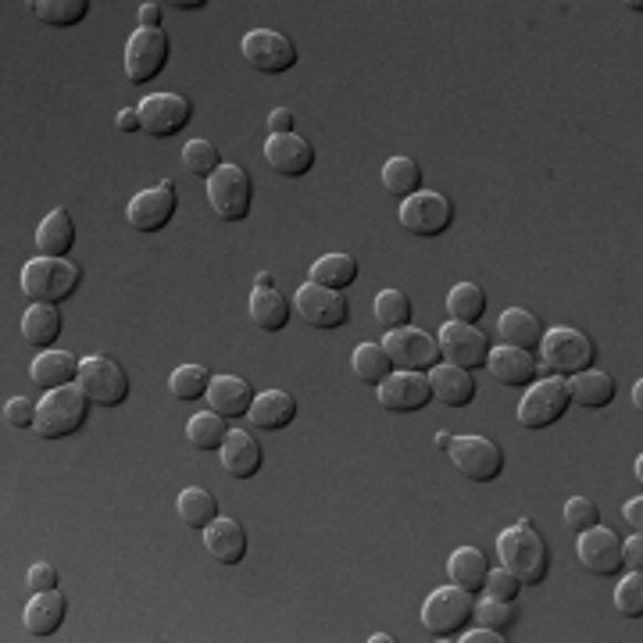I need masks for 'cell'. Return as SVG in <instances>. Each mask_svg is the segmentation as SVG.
I'll use <instances>...</instances> for the list:
<instances>
[{"label": "cell", "mask_w": 643, "mask_h": 643, "mask_svg": "<svg viewBox=\"0 0 643 643\" xmlns=\"http://www.w3.org/2000/svg\"><path fill=\"white\" fill-rule=\"evenodd\" d=\"M169 8H180V11H197V8H207L204 0H175V4H169Z\"/></svg>", "instance_id": "obj_57"}, {"label": "cell", "mask_w": 643, "mask_h": 643, "mask_svg": "<svg viewBox=\"0 0 643 643\" xmlns=\"http://www.w3.org/2000/svg\"><path fill=\"white\" fill-rule=\"evenodd\" d=\"M382 350L390 354L397 372H429V368L440 365V358H443L440 344L432 340L426 329H415V326L386 333Z\"/></svg>", "instance_id": "obj_9"}, {"label": "cell", "mask_w": 643, "mask_h": 643, "mask_svg": "<svg viewBox=\"0 0 643 643\" xmlns=\"http://www.w3.org/2000/svg\"><path fill=\"white\" fill-rule=\"evenodd\" d=\"M294 125H297V119H294V111H289V108L272 111V119H268L272 136H289V133H294Z\"/></svg>", "instance_id": "obj_52"}, {"label": "cell", "mask_w": 643, "mask_h": 643, "mask_svg": "<svg viewBox=\"0 0 643 643\" xmlns=\"http://www.w3.org/2000/svg\"><path fill=\"white\" fill-rule=\"evenodd\" d=\"M254 397L257 394L251 390V382L239 376H215L207 386V405L222 418H247Z\"/></svg>", "instance_id": "obj_25"}, {"label": "cell", "mask_w": 643, "mask_h": 643, "mask_svg": "<svg viewBox=\"0 0 643 643\" xmlns=\"http://www.w3.org/2000/svg\"><path fill=\"white\" fill-rule=\"evenodd\" d=\"M372 312H376V322L386 333L411 326V300H408L405 289H382V294L376 297V304H372Z\"/></svg>", "instance_id": "obj_42"}, {"label": "cell", "mask_w": 643, "mask_h": 643, "mask_svg": "<svg viewBox=\"0 0 643 643\" xmlns=\"http://www.w3.org/2000/svg\"><path fill=\"white\" fill-rule=\"evenodd\" d=\"M183 165L190 175H197V180H212V175L222 169V157H218V147L207 140H190L183 147Z\"/></svg>", "instance_id": "obj_44"}, {"label": "cell", "mask_w": 643, "mask_h": 643, "mask_svg": "<svg viewBox=\"0 0 643 643\" xmlns=\"http://www.w3.org/2000/svg\"><path fill=\"white\" fill-rule=\"evenodd\" d=\"M450 443H455L450 432H437V437H432V447H437V450H450Z\"/></svg>", "instance_id": "obj_58"}, {"label": "cell", "mask_w": 643, "mask_h": 643, "mask_svg": "<svg viewBox=\"0 0 643 643\" xmlns=\"http://www.w3.org/2000/svg\"><path fill=\"white\" fill-rule=\"evenodd\" d=\"M265 161L272 172L286 175V180H300L315 169V147L304 136L289 133V136H268L265 143Z\"/></svg>", "instance_id": "obj_20"}, {"label": "cell", "mask_w": 643, "mask_h": 643, "mask_svg": "<svg viewBox=\"0 0 643 643\" xmlns=\"http://www.w3.org/2000/svg\"><path fill=\"white\" fill-rule=\"evenodd\" d=\"M29 586L32 593H47V590H58V569L51 561H40V565L29 569Z\"/></svg>", "instance_id": "obj_50"}, {"label": "cell", "mask_w": 643, "mask_h": 643, "mask_svg": "<svg viewBox=\"0 0 643 643\" xmlns=\"http://www.w3.org/2000/svg\"><path fill=\"white\" fill-rule=\"evenodd\" d=\"M4 418L14 429H32L37 426V405H32L29 397H11L8 408H4Z\"/></svg>", "instance_id": "obj_49"}, {"label": "cell", "mask_w": 643, "mask_h": 643, "mask_svg": "<svg viewBox=\"0 0 643 643\" xmlns=\"http://www.w3.org/2000/svg\"><path fill=\"white\" fill-rule=\"evenodd\" d=\"M447 575L450 583L469 590V593H482V586H487V575H490V561L487 554L479 551V547H458L455 554H450L447 561Z\"/></svg>", "instance_id": "obj_29"}, {"label": "cell", "mask_w": 643, "mask_h": 643, "mask_svg": "<svg viewBox=\"0 0 643 643\" xmlns=\"http://www.w3.org/2000/svg\"><path fill=\"white\" fill-rule=\"evenodd\" d=\"M175 207H180V193H175V180H161L157 186L136 193L133 201H129V225H133L136 233H161L165 225L175 218Z\"/></svg>", "instance_id": "obj_11"}, {"label": "cell", "mask_w": 643, "mask_h": 643, "mask_svg": "<svg viewBox=\"0 0 643 643\" xmlns=\"http://www.w3.org/2000/svg\"><path fill=\"white\" fill-rule=\"evenodd\" d=\"M350 368H354V376H358L365 386H372V390L382 379H390L397 372L394 361H390V354L382 350V344H361L358 350H354Z\"/></svg>", "instance_id": "obj_37"}, {"label": "cell", "mask_w": 643, "mask_h": 643, "mask_svg": "<svg viewBox=\"0 0 643 643\" xmlns=\"http://www.w3.org/2000/svg\"><path fill=\"white\" fill-rule=\"evenodd\" d=\"M294 312L308 322L312 329H340L350 318V300L340 289H326L318 283H304L294 297Z\"/></svg>", "instance_id": "obj_12"}, {"label": "cell", "mask_w": 643, "mask_h": 643, "mask_svg": "<svg viewBox=\"0 0 643 643\" xmlns=\"http://www.w3.org/2000/svg\"><path fill=\"white\" fill-rule=\"evenodd\" d=\"M207 204L215 207L222 222H244L254 204V183L247 169L239 165H222L212 180H207Z\"/></svg>", "instance_id": "obj_8"}, {"label": "cell", "mask_w": 643, "mask_h": 643, "mask_svg": "<svg viewBox=\"0 0 643 643\" xmlns=\"http://www.w3.org/2000/svg\"><path fill=\"white\" fill-rule=\"evenodd\" d=\"M476 615V593L461 586H440L432 590L422 604V625L432 636H461L469 630V622Z\"/></svg>", "instance_id": "obj_5"}, {"label": "cell", "mask_w": 643, "mask_h": 643, "mask_svg": "<svg viewBox=\"0 0 643 643\" xmlns=\"http://www.w3.org/2000/svg\"><path fill=\"white\" fill-rule=\"evenodd\" d=\"M382 186L386 193H394V197L408 201L415 197L418 190H422V169H418L415 157H390L382 169Z\"/></svg>", "instance_id": "obj_39"}, {"label": "cell", "mask_w": 643, "mask_h": 643, "mask_svg": "<svg viewBox=\"0 0 643 643\" xmlns=\"http://www.w3.org/2000/svg\"><path fill=\"white\" fill-rule=\"evenodd\" d=\"M289 312H294V304H289L286 294H279L276 286H272V289H254V294H251V318H254L265 333H279V329H286Z\"/></svg>", "instance_id": "obj_34"}, {"label": "cell", "mask_w": 643, "mask_h": 643, "mask_svg": "<svg viewBox=\"0 0 643 643\" xmlns=\"http://www.w3.org/2000/svg\"><path fill=\"white\" fill-rule=\"evenodd\" d=\"M519 590H522V583L508 569H490L487 586H482V593L493 598V601H514V598H519Z\"/></svg>", "instance_id": "obj_48"}, {"label": "cell", "mask_w": 643, "mask_h": 643, "mask_svg": "<svg viewBox=\"0 0 643 643\" xmlns=\"http://www.w3.org/2000/svg\"><path fill=\"white\" fill-rule=\"evenodd\" d=\"M622 514H625V522H630L633 533H640V525H643V501H640V497H633V501H625Z\"/></svg>", "instance_id": "obj_55"}, {"label": "cell", "mask_w": 643, "mask_h": 643, "mask_svg": "<svg viewBox=\"0 0 643 643\" xmlns=\"http://www.w3.org/2000/svg\"><path fill=\"white\" fill-rule=\"evenodd\" d=\"M75 386L90 397L93 408H119L129 397V376L119 361L104 358V354H90L79 361V379Z\"/></svg>", "instance_id": "obj_6"}, {"label": "cell", "mask_w": 643, "mask_h": 643, "mask_svg": "<svg viewBox=\"0 0 643 643\" xmlns=\"http://www.w3.org/2000/svg\"><path fill=\"white\" fill-rule=\"evenodd\" d=\"M244 58L254 72L279 75L297 64V47L279 29H251L244 37Z\"/></svg>", "instance_id": "obj_13"}, {"label": "cell", "mask_w": 643, "mask_h": 643, "mask_svg": "<svg viewBox=\"0 0 643 643\" xmlns=\"http://www.w3.org/2000/svg\"><path fill=\"white\" fill-rule=\"evenodd\" d=\"M72 247H75V222L64 207H54V212L40 222L37 251L40 257H69Z\"/></svg>", "instance_id": "obj_31"}, {"label": "cell", "mask_w": 643, "mask_h": 643, "mask_svg": "<svg viewBox=\"0 0 643 643\" xmlns=\"http://www.w3.org/2000/svg\"><path fill=\"white\" fill-rule=\"evenodd\" d=\"M565 382H569V397H572V405H579V408H590V411H601V408H608L611 400H615V394H619L615 379H611L608 372H598V368H586V372L569 376Z\"/></svg>", "instance_id": "obj_28"}, {"label": "cell", "mask_w": 643, "mask_h": 643, "mask_svg": "<svg viewBox=\"0 0 643 643\" xmlns=\"http://www.w3.org/2000/svg\"><path fill=\"white\" fill-rule=\"evenodd\" d=\"M272 286H276V279H272L268 272H262V276H257V289H272Z\"/></svg>", "instance_id": "obj_60"}, {"label": "cell", "mask_w": 643, "mask_h": 643, "mask_svg": "<svg viewBox=\"0 0 643 643\" xmlns=\"http://www.w3.org/2000/svg\"><path fill=\"white\" fill-rule=\"evenodd\" d=\"M90 415V397L79 386H61V390H47V397L37 405V437L43 440H64L75 437L86 426Z\"/></svg>", "instance_id": "obj_3"}, {"label": "cell", "mask_w": 643, "mask_h": 643, "mask_svg": "<svg viewBox=\"0 0 643 643\" xmlns=\"http://www.w3.org/2000/svg\"><path fill=\"white\" fill-rule=\"evenodd\" d=\"M22 336L29 347L37 350H51L61 336V315L58 304H32V308L22 315Z\"/></svg>", "instance_id": "obj_32"}, {"label": "cell", "mask_w": 643, "mask_h": 643, "mask_svg": "<svg viewBox=\"0 0 643 643\" xmlns=\"http://www.w3.org/2000/svg\"><path fill=\"white\" fill-rule=\"evenodd\" d=\"M379 394V408L408 415V411H422L432 400V386L426 372H394L390 379H382L376 386Z\"/></svg>", "instance_id": "obj_19"}, {"label": "cell", "mask_w": 643, "mask_h": 643, "mask_svg": "<svg viewBox=\"0 0 643 643\" xmlns=\"http://www.w3.org/2000/svg\"><path fill=\"white\" fill-rule=\"evenodd\" d=\"M572 408L569 382L561 376H543L540 382H529V390L519 405V422L522 429H551L554 422L565 418Z\"/></svg>", "instance_id": "obj_7"}, {"label": "cell", "mask_w": 643, "mask_h": 643, "mask_svg": "<svg viewBox=\"0 0 643 643\" xmlns=\"http://www.w3.org/2000/svg\"><path fill=\"white\" fill-rule=\"evenodd\" d=\"M447 312L455 322H465V326H476V322L487 315V294L476 283H458L447 294Z\"/></svg>", "instance_id": "obj_40"}, {"label": "cell", "mask_w": 643, "mask_h": 643, "mask_svg": "<svg viewBox=\"0 0 643 643\" xmlns=\"http://www.w3.org/2000/svg\"><path fill=\"white\" fill-rule=\"evenodd\" d=\"M487 368L501 386H529L533 379H540L537 358L519 347H493L490 358H487Z\"/></svg>", "instance_id": "obj_23"}, {"label": "cell", "mask_w": 643, "mask_h": 643, "mask_svg": "<svg viewBox=\"0 0 643 643\" xmlns=\"http://www.w3.org/2000/svg\"><path fill=\"white\" fill-rule=\"evenodd\" d=\"M175 511H180V519L190 525V529H204L212 525L218 519V501H215V493L212 490H204V487H190L180 493V501H175Z\"/></svg>", "instance_id": "obj_35"}, {"label": "cell", "mask_w": 643, "mask_h": 643, "mask_svg": "<svg viewBox=\"0 0 643 643\" xmlns=\"http://www.w3.org/2000/svg\"><path fill=\"white\" fill-rule=\"evenodd\" d=\"M450 458H455L458 472L472 482H493L504 472V450L487 437H455Z\"/></svg>", "instance_id": "obj_15"}, {"label": "cell", "mask_w": 643, "mask_h": 643, "mask_svg": "<svg viewBox=\"0 0 643 643\" xmlns=\"http://www.w3.org/2000/svg\"><path fill=\"white\" fill-rule=\"evenodd\" d=\"M622 565L630 572H643V537L640 533H633L622 543Z\"/></svg>", "instance_id": "obj_51"}, {"label": "cell", "mask_w": 643, "mask_h": 643, "mask_svg": "<svg viewBox=\"0 0 643 643\" xmlns=\"http://www.w3.org/2000/svg\"><path fill=\"white\" fill-rule=\"evenodd\" d=\"M440 344V354L450 361L465 368V372H472V368H487V358H490V340L487 333L476 329V326H465V322H447L437 336Z\"/></svg>", "instance_id": "obj_17"}, {"label": "cell", "mask_w": 643, "mask_h": 643, "mask_svg": "<svg viewBox=\"0 0 643 643\" xmlns=\"http://www.w3.org/2000/svg\"><path fill=\"white\" fill-rule=\"evenodd\" d=\"M458 640H461V643H504L508 636H504V633H497V630H490V625H479V630H465Z\"/></svg>", "instance_id": "obj_53"}, {"label": "cell", "mask_w": 643, "mask_h": 643, "mask_svg": "<svg viewBox=\"0 0 643 643\" xmlns=\"http://www.w3.org/2000/svg\"><path fill=\"white\" fill-rule=\"evenodd\" d=\"M501 340L504 347H519L533 354L543 340V326L533 312H522V308H508L501 315Z\"/></svg>", "instance_id": "obj_33"}, {"label": "cell", "mask_w": 643, "mask_h": 643, "mask_svg": "<svg viewBox=\"0 0 643 643\" xmlns=\"http://www.w3.org/2000/svg\"><path fill=\"white\" fill-rule=\"evenodd\" d=\"M615 608H619V615H625V619H640L643 615V575L640 572H630L619 583Z\"/></svg>", "instance_id": "obj_46"}, {"label": "cell", "mask_w": 643, "mask_h": 643, "mask_svg": "<svg viewBox=\"0 0 643 643\" xmlns=\"http://www.w3.org/2000/svg\"><path fill=\"white\" fill-rule=\"evenodd\" d=\"M472 619L479 625H490V630H497V633H508L511 625H514V619H519V611H514V601H493V598H487V601L476 604V615Z\"/></svg>", "instance_id": "obj_45"}, {"label": "cell", "mask_w": 643, "mask_h": 643, "mask_svg": "<svg viewBox=\"0 0 643 643\" xmlns=\"http://www.w3.org/2000/svg\"><path fill=\"white\" fill-rule=\"evenodd\" d=\"M212 372L207 368H201V365H180L172 372V379H169V390H172V397L175 400H201V397H207V386H212Z\"/></svg>", "instance_id": "obj_43"}, {"label": "cell", "mask_w": 643, "mask_h": 643, "mask_svg": "<svg viewBox=\"0 0 643 643\" xmlns=\"http://www.w3.org/2000/svg\"><path fill=\"white\" fill-rule=\"evenodd\" d=\"M426 376L432 386V397L447 408H469L476 400V379H472V372H465V368H458V365H450V361L432 365Z\"/></svg>", "instance_id": "obj_21"}, {"label": "cell", "mask_w": 643, "mask_h": 643, "mask_svg": "<svg viewBox=\"0 0 643 643\" xmlns=\"http://www.w3.org/2000/svg\"><path fill=\"white\" fill-rule=\"evenodd\" d=\"M543 350V368L551 376H579L586 372V368H593V358H598V347H593V340L586 333L579 329H569V326H558L551 333H543L540 347Z\"/></svg>", "instance_id": "obj_4"}, {"label": "cell", "mask_w": 643, "mask_h": 643, "mask_svg": "<svg viewBox=\"0 0 643 643\" xmlns=\"http://www.w3.org/2000/svg\"><path fill=\"white\" fill-rule=\"evenodd\" d=\"M29 376L43 390H61V386H72L79 379V358L69 350H43L29 365Z\"/></svg>", "instance_id": "obj_27"}, {"label": "cell", "mask_w": 643, "mask_h": 643, "mask_svg": "<svg viewBox=\"0 0 643 643\" xmlns=\"http://www.w3.org/2000/svg\"><path fill=\"white\" fill-rule=\"evenodd\" d=\"M115 125L122 129V133H140V129H143L140 111H136V108H122V111H119V119H115Z\"/></svg>", "instance_id": "obj_54"}, {"label": "cell", "mask_w": 643, "mask_h": 643, "mask_svg": "<svg viewBox=\"0 0 643 643\" xmlns=\"http://www.w3.org/2000/svg\"><path fill=\"white\" fill-rule=\"evenodd\" d=\"M633 408L643 411V379H636V386H633Z\"/></svg>", "instance_id": "obj_59"}, {"label": "cell", "mask_w": 643, "mask_h": 643, "mask_svg": "<svg viewBox=\"0 0 643 643\" xmlns=\"http://www.w3.org/2000/svg\"><path fill=\"white\" fill-rule=\"evenodd\" d=\"M497 554H501V565L519 579L522 586H537L551 572V551H547V540L537 533L529 519L514 522L497 537Z\"/></svg>", "instance_id": "obj_1"}, {"label": "cell", "mask_w": 643, "mask_h": 643, "mask_svg": "<svg viewBox=\"0 0 643 643\" xmlns=\"http://www.w3.org/2000/svg\"><path fill=\"white\" fill-rule=\"evenodd\" d=\"M601 522V508L590 501V497H572L565 504V525L575 529V533H583V529H593Z\"/></svg>", "instance_id": "obj_47"}, {"label": "cell", "mask_w": 643, "mask_h": 643, "mask_svg": "<svg viewBox=\"0 0 643 643\" xmlns=\"http://www.w3.org/2000/svg\"><path fill=\"white\" fill-rule=\"evenodd\" d=\"M262 461H265L262 443L244 429H233L229 440L222 443V465L233 479H254L257 472H262Z\"/></svg>", "instance_id": "obj_26"}, {"label": "cell", "mask_w": 643, "mask_h": 643, "mask_svg": "<svg viewBox=\"0 0 643 643\" xmlns=\"http://www.w3.org/2000/svg\"><path fill=\"white\" fill-rule=\"evenodd\" d=\"M247 418H251V426L257 432H283L286 426H294L297 400L289 397L286 390H265V394L254 397Z\"/></svg>", "instance_id": "obj_24"}, {"label": "cell", "mask_w": 643, "mask_h": 643, "mask_svg": "<svg viewBox=\"0 0 643 643\" xmlns=\"http://www.w3.org/2000/svg\"><path fill=\"white\" fill-rule=\"evenodd\" d=\"M455 222V204H450L443 193H432V190H418L415 197H408L400 204V225L411 233V236H443Z\"/></svg>", "instance_id": "obj_10"}, {"label": "cell", "mask_w": 643, "mask_h": 643, "mask_svg": "<svg viewBox=\"0 0 643 643\" xmlns=\"http://www.w3.org/2000/svg\"><path fill=\"white\" fill-rule=\"evenodd\" d=\"M136 111H140L143 133H151L154 140L175 136L193 119V104L186 101L183 93H151Z\"/></svg>", "instance_id": "obj_16"}, {"label": "cell", "mask_w": 643, "mask_h": 643, "mask_svg": "<svg viewBox=\"0 0 643 643\" xmlns=\"http://www.w3.org/2000/svg\"><path fill=\"white\" fill-rule=\"evenodd\" d=\"M64 598L58 590H47V593H32V601L25 604V630L32 636H54L64 622Z\"/></svg>", "instance_id": "obj_30"}, {"label": "cell", "mask_w": 643, "mask_h": 643, "mask_svg": "<svg viewBox=\"0 0 643 643\" xmlns=\"http://www.w3.org/2000/svg\"><path fill=\"white\" fill-rule=\"evenodd\" d=\"M140 29H161V4H140Z\"/></svg>", "instance_id": "obj_56"}, {"label": "cell", "mask_w": 643, "mask_h": 643, "mask_svg": "<svg viewBox=\"0 0 643 643\" xmlns=\"http://www.w3.org/2000/svg\"><path fill=\"white\" fill-rule=\"evenodd\" d=\"M79 283H83V268L69 257H32L22 268V294L32 304H61L69 300Z\"/></svg>", "instance_id": "obj_2"}, {"label": "cell", "mask_w": 643, "mask_h": 643, "mask_svg": "<svg viewBox=\"0 0 643 643\" xmlns=\"http://www.w3.org/2000/svg\"><path fill=\"white\" fill-rule=\"evenodd\" d=\"M29 8L40 22L69 29V25H79L90 14V0H32Z\"/></svg>", "instance_id": "obj_41"}, {"label": "cell", "mask_w": 643, "mask_h": 643, "mask_svg": "<svg viewBox=\"0 0 643 643\" xmlns=\"http://www.w3.org/2000/svg\"><path fill=\"white\" fill-rule=\"evenodd\" d=\"M575 554H579V565L593 575H619L622 572V540L611 533V529H604L601 522L579 533Z\"/></svg>", "instance_id": "obj_18"}, {"label": "cell", "mask_w": 643, "mask_h": 643, "mask_svg": "<svg viewBox=\"0 0 643 643\" xmlns=\"http://www.w3.org/2000/svg\"><path fill=\"white\" fill-rule=\"evenodd\" d=\"M204 551L222 565H239L247 558V529L236 519H218L204 529Z\"/></svg>", "instance_id": "obj_22"}, {"label": "cell", "mask_w": 643, "mask_h": 643, "mask_svg": "<svg viewBox=\"0 0 643 643\" xmlns=\"http://www.w3.org/2000/svg\"><path fill=\"white\" fill-rule=\"evenodd\" d=\"M229 418H222L215 411H201L186 422V440L197 450H222V443L229 440Z\"/></svg>", "instance_id": "obj_38"}, {"label": "cell", "mask_w": 643, "mask_h": 643, "mask_svg": "<svg viewBox=\"0 0 643 643\" xmlns=\"http://www.w3.org/2000/svg\"><path fill=\"white\" fill-rule=\"evenodd\" d=\"M358 279V262H354L350 254H326V257H318V262L312 265V276L308 283H318V286H326V289H344Z\"/></svg>", "instance_id": "obj_36"}, {"label": "cell", "mask_w": 643, "mask_h": 643, "mask_svg": "<svg viewBox=\"0 0 643 643\" xmlns=\"http://www.w3.org/2000/svg\"><path fill=\"white\" fill-rule=\"evenodd\" d=\"M169 64V37L161 29H136L125 47V75L129 83H151Z\"/></svg>", "instance_id": "obj_14"}]
</instances>
